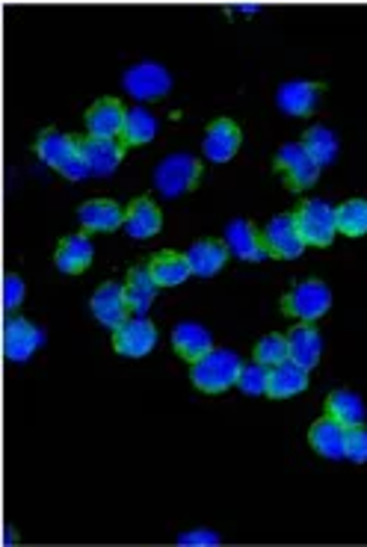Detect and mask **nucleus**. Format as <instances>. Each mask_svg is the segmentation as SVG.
<instances>
[{
  "mask_svg": "<svg viewBox=\"0 0 367 547\" xmlns=\"http://www.w3.org/2000/svg\"><path fill=\"white\" fill-rule=\"evenodd\" d=\"M255 361L264 367H276L282 361H288V338L282 335H267L255 346Z\"/></svg>",
  "mask_w": 367,
  "mask_h": 547,
  "instance_id": "nucleus-32",
  "label": "nucleus"
},
{
  "mask_svg": "<svg viewBox=\"0 0 367 547\" xmlns=\"http://www.w3.org/2000/svg\"><path fill=\"white\" fill-rule=\"evenodd\" d=\"M92 264V243L86 234H72L57 249V270L60 273H83Z\"/></svg>",
  "mask_w": 367,
  "mask_h": 547,
  "instance_id": "nucleus-25",
  "label": "nucleus"
},
{
  "mask_svg": "<svg viewBox=\"0 0 367 547\" xmlns=\"http://www.w3.org/2000/svg\"><path fill=\"white\" fill-rule=\"evenodd\" d=\"M276 169L285 175V181H288L291 190H308V187H314L317 178H320V166L314 163V157L305 151L302 142H288V145L279 148V154H276Z\"/></svg>",
  "mask_w": 367,
  "mask_h": 547,
  "instance_id": "nucleus-7",
  "label": "nucleus"
},
{
  "mask_svg": "<svg viewBox=\"0 0 367 547\" xmlns=\"http://www.w3.org/2000/svg\"><path fill=\"white\" fill-rule=\"evenodd\" d=\"M178 545L184 547H217L220 545V536L214 530H193V533H184L178 536Z\"/></svg>",
  "mask_w": 367,
  "mask_h": 547,
  "instance_id": "nucleus-35",
  "label": "nucleus"
},
{
  "mask_svg": "<svg viewBox=\"0 0 367 547\" xmlns=\"http://www.w3.org/2000/svg\"><path fill=\"white\" fill-rule=\"evenodd\" d=\"M311 447L323 456V459H344V447H347V426H341L335 417H320L311 432H308Z\"/></svg>",
  "mask_w": 367,
  "mask_h": 547,
  "instance_id": "nucleus-16",
  "label": "nucleus"
},
{
  "mask_svg": "<svg viewBox=\"0 0 367 547\" xmlns=\"http://www.w3.org/2000/svg\"><path fill=\"white\" fill-rule=\"evenodd\" d=\"M128 110L116 98H101L86 110V131L95 139H116L122 137Z\"/></svg>",
  "mask_w": 367,
  "mask_h": 547,
  "instance_id": "nucleus-11",
  "label": "nucleus"
},
{
  "mask_svg": "<svg viewBox=\"0 0 367 547\" xmlns=\"http://www.w3.org/2000/svg\"><path fill=\"white\" fill-rule=\"evenodd\" d=\"M228 246L220 243V240H199L190 252H187V264H190V270L193 275H202V278H208V275L220 273L222 267H225V261H228Z\"/></svg>",
  "mask_w": 367,
  "mask_h": 547,
  "instance_id": "nucleus-22",
  "label": "nucleus"
},
{
  "mask_svg": "<svg viewBox=\"0 0 367 547\" xmlns=\"http://www.w3.org/2000/svg\"><path fill=\"white\" fill-rule=\"evenodd\" d=\"M308 388V370L299 367L296 361H282L276 367H270V385H267V397L273 400H285V397H296Z\"/></svg>",
  "mask_w": 367,
  "mask_h": 547,
  "instance_id": "nucleus-19",
  "label": "nucleus"
},
{
  "mask_svg": "<svg viewBox=\"0 0 367 547\" xmlns=\"http://www.w3.org/2000/svg\"><path fill=\"white\" fill-rule=\"evenodd\" d=\"M320 352H323V338L311 323H302V326L291 329V335H288V358L291 361H296L305 370H314L320 361Z\"/></svg>",
  "mask_w": 367,
  "mask_h": 547,
  "instance_id": "nucleus-18",
  "label": "nucleus"
},
{
  "mask_svg": "<svg viewBox=\"0 0 367 547\" xmlns=\"http://www.w3.org/2000/svg\"><path fill=\"white\" fill-rule=\"evenodd\" d=\"M237 9H240V12H258V6H255V3H240Z\"/></svg>",
  "mask_w": 367,
  "mask_h": 547,
  "instance_id": "nucleus-36",
  "label": "nucleus"
},
{
  "mask_svg": "<svg viewBox=\"0 0 367 547\" xmlns=\"http://www.w3.org/2000/svg\"><path fill=\"white\" fill-rule=\"evenodd\" d=\"M36 154L42 157V163H48L69 181H83L89 175L80 139L57 134V131H42V137L36 142Z\"/></svg>",
  "mask_w": 367,
  "mask_h": 547,
  "instance_id": "nucleus-2",
  "label": "nucleus"
},
{
  "mask_svg": "<svg viewBox=\"0 0 367 547\" xmlns=\"http://www.w3.org/2000/svg\"><path fill=\"white\" fill-rule=\"evenodd\" d=\"M163 225V216L157 205L151 199H137L134 205L125 210V231L134 237V240H148L160 231Z\"/></svg>",
  "mask_w": 367,
  "mask_h": 547,
  "instance_id": "nucleus-23",
  "label": "nucleus"
},
{
  "mask_svg": "<svg viewBox=\"0 0 367 547\" xmlns=\"http://www.w3.org/2000/svg\"><path fill=\"white\" fill-rule=\"evenodd\" d=\"M261 243L267 249L270 258H285V261H294L305 252V240L296 228L294 213H282V216H273L261 234Z\"/></svg>",
  "mask_w": 367,
  "mask_h": 547,
  "instance_id": "nucleus-6",
  "label": "nucleus"
},
{
  "mask_svg": "<svg viewBox=\"0 0 367 547\" xmlns=\"http://www.w3.org/2000/svg\"><path fill=\"white\" fill-rule=\"evenodd\" d=\"M240 142H243L240 128H237L234 122H228V119H217L214 125H208L202 148H205V157H208V160H214V163H228V160L237 154Z\"/></svg>",
  "mask_w": 367,
  "mask_h": 547,
  "instance_id": "nucleus-15",
  "label": "nucleus"
},
{
  "mask_svg": "<svg viewBox=\"0 0 367 547\" xmlns=\"http://www.w3.org/2000/svg\"><path fill=\"white\" fill-rule=\"evenodd\" d=\"M296 228L305 240V246H332L335 234H338V219H335V207L323 199H311L305 205H299L294 213Z\"/></svg>",
  "mask_w": 367,
  "mask_h": 547,
  "instance_id": "nucleus-4",
  "label": "nucleus"
},
{
  "mask_svg": "<svg viewBox=\"0 0 367 547\" xmlns=\"http://www.w3.org/2000/svg\"><path fill=\"white\" fill-rule=\"evenodd\" d=\"M172 346L181 358L187 361H199L202 355H208L214 349V338L205 326L199 323H178L172 332Z\"/></svg>",
  "mask_w": 367,
  "mask_h": 547,
  "instance_id": "nucleus-21",
  "label": "nucleus"
},
{
  "mask_svg": "<svg viewBox=\"0 0 367 547\" xmlns=\"http://www.w3.org/2000/svg\"><path fill=\"white\" fill-rule=\"evenodd\" d=\"M329 308H332V290L317 278L299 281L294 290L285 296V311L296 320H302V323L320 320Z\"/></svg>",
  "mask_w": 367,
  "mask_h": 547,
  "instance_id": "nucleus-5",
  "label": "nucleus"
},
{
  "mask_svg": "<svg viewBox=\"0 0 367 547\" xmlns=\"http://www.w3.org/2000/svg\"><path fill=\"white\" fill-rule=\"evenodd\" d=\"M302 145H305V151L314 157V163L323 169V166H329V163H335V157H338V137H335V131H329V128H323V125H317V128H311L305 139H302Z\"/></svg>",
  "mask_w": 367,
  "mask_h": 547,
  "instance_id": "nucleus-29",
  "label": "nucleus"
},
{
  "mask_svg": "<svg viewBox=\"0 0 367 547\" xmlns=\"http://www.w3.org/2000/svg\"><path fill=\"white\" fill-rule=\"evenodd\" d=\"M77 219L86 231H116L125 225V210L110 199H92L77 210Z\"/></svg>",
  "mask_w": 367,
  "mask_h": 547,
  "instance_id": "nucleus-20",
  "label": "nucleus"
},
{
  "mask_svg": "<svg viewBox=\"0 0 367 547\" xmlns=\"http://www.w3.org/2000/svg\"><path fill=\"white\" fill-rule=\"evenodd\" d=\"M128 296H125V284L107 281L95 290L92 296V314L113 332H119L128 323Z\"/></svg>",
  "mask_w": 367,
  "mask_h": 547,
  "instance_id": "nucleus-10",
  "label": "nucleus"
},
{
  "mask_svg": "<svg viewBox=\"0 0 367 547\" xmlns=\"http://www.w3.org/2000/svg\"><path fill=\"white\" fill-rule=\"evenodd\" d=\"M225 246L240 261H264V258H270L267 249H264V243H261L258 228L249 219H234L225 228Z\"/></svg>",
  "mask_w": 367,
  "mask_h": 547,
  "instance_id": "nucleus-13",
  "label": "nucleus"
},
{
  "mask_svg": "<svg viewBox=\"0 0 367 547\" xmlns=\"http://www.w3.org/2000/svg\"><path fill=\"white\" fill-rule=\"evenodd\" d=\"M267 385H270V367L264 364H243L240 376H237V388L249 397H261L267 394Z\"/></svg>",
  "mask_w": 367,
  "mask_h": 547,
  "instance_id": "nucleus-31",
  "label": "nucleus"
},
{
  "mask_svg": "<svg viewBox=\"0 0 367 547\" xmlns=\"http://www.w3.org/2000/svg\"><path fill=\"white\" fill-rule=\"evenodd\" d=\"M24 293H27L24 281H21L18 275H6V281H3V296H6V308H9V311L18 308V305L24 302Z\"/></svg>",
  "mask_w": 367,
  "mask_h": 547,
  "instance_id": "nucleus-34",
  "label": "nucleus"
},
{
  "mask_svg": "<svg viewBox=\"0 0 367 547\" xmlns=\"http://www.w3.org/2000/svg\"><path fill=\"white\" fill-rule=\"evenodd\" d=\"M338 231L347 237H365L367 234V199H350L335 207Z\"/></svg>",
  "mask_w": 367,
  "mask_h": 547,
  "instance_id": "nucleus-30",
  "label": "nucleus"
},
{
  "mask_svg": "<svg viewBox=\"0 0 367 547\" xmlns=\"http://www.w3.org/2000/svg\"><path fill=\"white\" fill-rule=\"evenodd\" d=\"M243 370V361L231 349H211L199 361H193L190 379L202 394H222L237 385V376Z\"/></svg>",
  "mask_w": 367,
  "mask_h": 547,
  "instance_id": "nucleus-1",
  "label": "nucleus"
},
{
  "mask_svg": "<svg viewBox=\"0 0 367 547\" xmlns=\"http://www.w3.org/2000/svg\"><path fill=\"white\" fill-rule=\"evenodd\" d=\"M80 148H83V160H86L89 175H98V178L113 175L125 157V145H119L116 139L86 137L80 139Z\"/></svg>",
  "mask_w": 367,
  "mask_h": 547,
  "instance_id": "nucleus-12",
  "label": "nucleus"
},
{
  "mask_svg": "<svg viewBox=\"0 0 367 547\" xmlns=\"http://www.w3.org/2000/svg\"><path fill=\"white\" fill-rule=\"evenodd\" d=\"M45 341V332L39 326H33L30 320L24 317H9L6 320V329H3V352L9 361L15 364H24L39 346Z\"/></svg>",
  "mask_w": 367,
  "mask_h": 547,
  "instance_id": "nucleus-9",
  "label": "nucleus"
},
{
  "mask_svg": "<svg viewBox=\"0 0 367 547\" xmlns=\"http://www.w3.org/2000/svg\"><path fill=\"white\" fill-rule=\"evenodd\" d=\"M154 343H157V329L148 323L146 317L128 320V323L113 335L116 352H122V355H128V358H143V355H148V352L154 349Z\"/></svg>",
  "mask_w": 367,
  "mask_h": 547,
  "instance_id": "nucleus-14",
  "label": "nucleus"
},
{
  "mask_svg": "<svg viewBox=\"0 0 367 547\" xmlns=\"http://www.w3.org/2000/svg\"><path fill=\"white\" fill-rule=\"evenodd\" d=\"M125 296H128V308L137 314V317H146V311L151 308L154 296H157V281L148 267H134L128 275V284H125Z\"/></svg>",
  "mask_w": 367,
  "mask_h": 547,
  "instance_id": "nucleus-24",
  "label": "nucleus"
},
{
  "mask_svg": "<svg viewBox=\"0 0 367 547\" xmlns=\"http://www.w3.org/2000/svg\"><path fill=\"white\" fill-rule=\"evenodd\" d=\"M317 98H320V86L317 83H308V80L282 83L279 92H276V104L288 116H308V113H314Z\"/></svg>",
  "mask_w": 367,
  "mask_h": 547,
  "instance_id": "nucleus-17",
  "label": "nucleus"
},
{
  "mask_svg": "<svg viewBox=\"0 0 367 547\" xmlns=\"http://www.w3.org/2000/svg\"><path fill=\"white\" fill-rule=\"evenodd\" d=\"M6 545H15V530L12 527L6 530Z\"/></svg>",
  "mask_w": 367,
  "mask_h": 547,
  "instance_id": "nucleus-37",
  "label": "nucleus"
},
{
  "mask_svg": "<svg viewBox=\"0 0 367 547\" xmlns=\"http://www.w3.org/2000/svg\"><path fill=\"white\" fill-rule=\"evenodd\" d=\"M125 89L137 98V101H157L163 95H169L172 89V74L157 66V63H137L125 71L122 77Z\"/></svg>",
  "mask_w": 367,
  "mask_h": 547,
  "instance_id": "nucleus-8",
  "label": "nucleus"
},
{
  "mask_svg": "<svg viewBox=\"0 0 367 547\" xmlns=\"http://www.w3.org/2000/svg\"><path fill=\"white\" fill-rule=\"evenodd\" d=\"M344 459L362 465L367 462V426H350L347 429V447H344Z\"/></svg>",
  "mask_w": 367,
  "mask_h": 547,
  "instance_id": "nucleus-33",
  "label": "nucleus"
},
{
  "mask_svg": "<svg viewBox=\"0 0 367 547\" xmlns=\"http://www.w3.org/2000/svg\"><path fill=\"white\" fill-rule=\"evenodd\" d=\"M157 134V122L154 116L143 107H131L125 116V128H122V145H146Z\"/></svg>",
  "mask_w": 367,
  "mask_h": 547,
  "instance_id": "nucleus-28",
  "label": "nucleus"
},
{
  "mask_svg": "<svg viewBox=\"0 0 367 547\" xmlns=\"http://www.w3.org/2000/svg\"><path fill=\"white\" fill-rule=\"evenodd\" d=\"M326 414L335 417L341 426H362L365 423V400L353 391H335L326 400Z\"/></svg>",
  "mask_w": 367,
  "mask_h": 547,
  "instance_id": "nucleus-27",
  "label": "nucleus"
},
{
  "mask_svg": "<svg viewBox=\"0 0 367 547\" xmlns=\"http://www.w3.org/2000/svg\"><path fill=\"white\" fill-rule=\"evenodd\" d=\"M202 178V163L190 154H172L154 169V187L163 199H181L184 193L196 190Z\"/></svg>",
  "mask_w": 367,
  "mask_h": 547,
  "instance_id": "nucleus-3",
  "label": "nucleus"
},
{
  "mask_svg": "<svg viewBox=\"0 0 367 547\" xmlns=\"http://www.w3.org/2000/svg\"><path fill=\"white\" fill-rule=\"evenodd\" d=\"M148 270L154 275L157 287H178L193 275L190 264H187V255H178V252H160L148 264Z\"/></svg>",
  "mask_w": 367,
  "mask_h": 547,
  "instance_id": "nucleus-26",
  "label": "nucleus"
}]
</instances>
